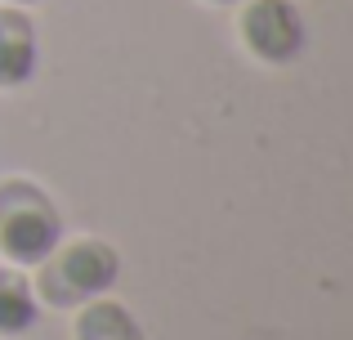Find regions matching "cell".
Wrapping results in <instances>:
<instances>
[{"label":"cell","mask_w":353,"mask_h":340,"mask_svg":"<svg viewBox=\"0 0 353 340\" xmlns=\"http://www.w3.org/2000/svg\"><path fill=\"white\" fill-rule=\"evenodd\" d=\"M32 291L41 309H59V314H72L77 305L94 296H108V291L121 282V251L108 237L94 233H77L54 246L32 273Z\"/></svg>","instance_id":"cell-1"},{"label":"cell","mask_w":353,"mask_h":340,"mask_svg":"<svg viewBox=\"0 0 353 340\" xmlns=\"http://www.w3.org/2000/svg\"><path fill=\"white\" fill-rule=\"evenodd\" d=\"M63 233H68L63 210L45 183L27 179V174L0 179V260L5 264L32 273L63 242Z\"/></svg>","instance_id":"cell-2"},{"label":"cell","mask_w":353,"mask_h":340,"mask_svg":"<svg viewBox=\"0 0 353 340\" xmlns=\"http://www.w3.org/2000/svg\"><path fill=\"white\" fill-rule=\"evenodd\" d=\"M237 41L264 68H291L309 45V27L295 0H241Z\"/></svg>","instance_id":"cell-3"},{"label":"cell","mask_w":353,"mask_h":340,"mask_svg":"<svg viewBox=\"0 0 353 340\" xmlns=\"http://www.w3.org/2000/svg\"><path fill=\"white\" fill-rule=\"evenodd\" d=\"M41 72V32L27 9L0 5V94L27 90Z\"/></svg>","instance_id":"cell-4"},{"label":"cell","mask_w":353,"mask_h":340,"mask_svg":"<svg viewBox=\"0 0 353 340\" xmlns=\"http://www.w3.org/2000/svg\"><path fill=\"white\" fill-rule=\"evenodd\" d=\"M72 340H148V332L134 309L108 291L72 309Z\"/></svg>","instance_id":"cell-5"},{"label":"cell","mask_w":353,"mask_h":340,"mask_svg":"<svg viewBox=\"0 0 353 340\" xmlns=\"http://www.w3.org/2000/svg\"><path fill=\"white\" fill-rule=\"evenodd\" d=\"M41 323V305H36V291L27 269L0 260V340H18Z\"/></svg>","instance_id":"cell-6"},{"label":"cell","mask_w":353,"mask_h":340,"mask_svg":"<svg viewBox=\"0 0 353 340\" xmlns=\"http://www.w3.org/2000/svg\"><path fill=\"white\" fill-rule=\"evenodd\" d=\"M0 5H14V9H32V5H41V0H0Z\"/></svg>","instance_id":"cell-7"},{"label":"cell","mask_w":353,"mask_h":340,"mask_svg":"<svg viewBox=\"0 0 353 340\" xmlns=\"http://www.w3.org/2000/svg\"><path fill=\"white\" fill-rule=\"evenodd\" d=\"M201 5H241V0H201Z\"/></svg>","instance_id":"cell-8"}]
</instances>
